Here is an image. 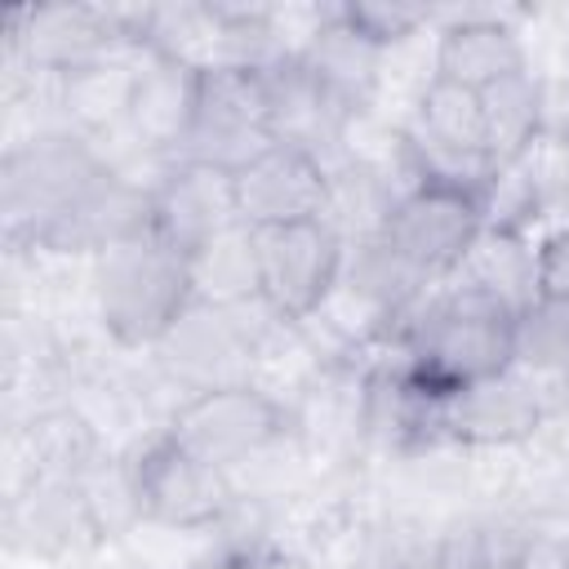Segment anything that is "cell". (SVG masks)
Returning a JSON list of instances; mask_svg holds the SVG:
<instances>
[{"instance_id":"4fadbf2b","label":"cell","mask_w":569,"mask_h":569,"mask_svg":"<svg viewBox=\"0 0 569 569\" xmlns=\"http://www.w3.org/2000/svg\"><path fill=\"white\" fill-rule=\"evenodd\" d=\"M236 182V209L244 227H284L320 218L325 191H329V164L298 147H267L244 169L231 173Z\"/></svg>"},{"instance_id":"3957f363","label":"cell","mask_w":569,"mask_h":569,"mask_svg":"<svg viewBox=\"0 0 569 569\" xmlns=\"http://www.w3.org/2000/svg\"><path fill=\"white\" fill-rule=\"evenodd\" d=\"M191 302V258L156 231H138L93 258V311L124 351H156Z\"/></svg>"},{"instance_id":"5b68a950","label":"cell","mask_w":569,"mask_h":569,"mask_svg":"<svg viewBox=\"0 0 569 569\" xmlns=\"http://www.w3.org/2000/svg\"><path fill=\"white\" fill-rule=\"evenodd\" d=\"M342 267H347V244L325 218L253 231L258 298L276 320L293 329L311 325L329 307V298L338 293Z\"/></svg>"},{"instance_id":"7a4b0ae2","label":"cell","mask_w":569,"mask_h":569,"mask_svg":"<svg viewBox=\"0 0 569 569\" xmlns=\"http://www.w3.org/2000/svg\"><path fill=\"white\" fill-rule=\"evenodd\" d=\"M111 173L116 160L89 133L67 124L13 142L0 164V213L9 244L49 249Z\"/></svg>"},{"instance_id":"6da1fadb","label":"cell","mask_w":569,"mask_h":569,"mask_svg":"<svg viewBox=\"0 0 569 569\" xmlns=\"http://www.w3.org/2000/svg\"><path fill=\"white\" fill-rule=\"evenodd\" d=\"M396 360L436 396L498 378L516 360V311L462 280L436 284L391 338Z\"/></svg>"},{"instance_id":"9c48e42d","label":"cell","mask_w":569,"mask_h":569,"mask_svg":"<svg viewBox=\"0 0 569 569\" xmlns=\"http://www.w3.org/2000/svg\"><path fill=\"white\" fill-rule=\"evenodd\" d=\"M267 84V120H271V142L298 147L316 156L320 164H338L351 156V124L356 107H347L307 62L302 53H280L276 62L258 67Z\"/></svg>"},{"instance_id":"8992f818","label":"cell","mask_w":569,"mask_h":569,"mask_svg":"<svg viewBox=\"0 0 569 569\" xmlns=\"http://www.w3.org/2000/svg\"><path fill=\"white\" fill-rule=\"evenodd\" d=\"M267 147H276V142H271V120H267L262 71L244 67V62L204 67L200 84H196L191 129H187V142L178 156L236 173Z\"/></svg>"},{"instance_id":"7c38bea8","label":"cell","mask_w":569,"mask_h":569,"mask_svg":"<svg viewBox=\"0 0 569 569\" xmlns=\"http://www.w3.org/2000/svg\"><path fill=\"white\" fill-rule=\"evenodd\" d=\"M196 84L200 67L160 53L151 44H138L133 53V93H129V116L124 129L138 151L173 160L187 142L191 111H196Z\"/></svg>"},{"instance_id":"2e32d148","label":"cell","mask_w":569,"mask_h":569,"mask_svg":"<svg viewBox=\"0 0 569 569\" xmlns=\"http://www.w3.org/2000/svg\"><path fill=\"white\" fill-rule=\"evenodd\" d=\"M480 116H485L489 160L493 164L525 160L533 147H542V76L525 67L480 89Z\"/></svg>"},{"instance_id":"e0dca14e","label":"cell","mask_w":569,"mask_h":569,"mask_svg":"<svg viewBox=\"0 0 569 569\" xmlns=\"http://www.w3.org/2000/svg\"><path fill=\"white\" fill-rule=\"evenodd\" d=\"M453 280L485 289L498 302H507L511 311H520L542 293L538 289V244H529V236L485 227V236L476 240V249L467 253V262L458 267Z\"/></svg>"},{"instance_id":"30bf717a","label":"cell","mask_w":569,"mask_h":569,"mask_svg":"<svg viewBox=\"0 0 569 569\" xmlns=\"http://www.w3.org/2000/svg\"><path fill=\"white\" fill-rule=\"evenodd\" d=\"M240 227L236 182L227 169L200 160H169L151 182V231L178 253L196 258L204 244Z\"/></svg>"},{"instance_id":"ac0fdd59","label":"cell","mask_w":569,"mask_h":569,"mask_svg":"<svg viewBox=\"0 0 569 569\" xmlns=\"http://www.w3.org/2000/svg\"><path fill=\"white\" fill-rule=\"evenodd\" d=\"M409 138L427 142V147H445V151H485V116H480V93L462 89L453 80L431 76L418 93L413 120L405 124Z\"/></svg>"},{"instance_id":"5bb4252c","label":"cell","mask_w":569,"mask_h":569,"mask_svg":"<svg viewBox=\"0 0 569 569\" xmlns=\"http://www.w3.org/2000/svg\"><path fill=\"white\" fill-rule=\"evenodd\" d=\"M529 67V49L520 31L507 18L493 13H462L440 27L436 36V71L440 80H453L462 89H489L511 71Z\"/></svg>"},{"instance_id":"9a60e30c","label":"cell","mask_w":569,"mask_h":569,"mask_svg":"<svg viewBox=\"0 0 569 569\" xmlns=\"http://www.w3.org/2000/svg\"><path fill=\"white\" fill-rule=\"evenodd\" d=\"M298 53H302V62H307L347 107L365 111L369 98L378 93L382 58H387V53H382L373 40H365V36L347 22L342 4L316 13V22H311L307 40L298 44Z\"/></svg>"},{"instance_id":"ba28073f","label":"cell","mask_w":569,"mask_h":569,"mask_svg":"<svg viewBox=\"0 0 569 569\" xmlns=\"http://www.w3.org/2000/svg\"><path fill=\"white\" fill-rule=\"evenodd\" d=\"M480 236H485L480 200L449 187H427V182L405 187L382 227V240L436 284L458 276V267L467 262Z\"/></svg>"},{"instance_id":"603a6c76","label":"cell","mask_w":569,"mask_h":569,"mask_svg":"<svg viewBox=\"0 0 569 569\" xmlns=\"http://www.w3.org/2000/svg\"><path fill=\"white\" fill-rule=\"evenodd\" d=\"M551 147H556V151H560V156H565V164H569V129H565V133H560V138H556V142H551Z\"/></svg>"},{"instance_id":"277c9868","label":"cell","mask_w":569,"mask_h":569,"mask_svg":"<svg viewBox=\"0 0 569 569\" xmlns=\"http://www.w3.org/2000/svg\"><path fill=\"white\" fill-rule=\"evenodd\" d=\"M164 431L196 458L236 476L240 467L262 462L271 449L284 445V436L293 431V413L276 391L258 382H231L173 405Z\"/></svg>"},{"instance_id":"7402d4cb","label":"cell","mask_w":569,"mask_h":569,"mask_svg":"<svg viewBox=\"0 0 569 569\" xmlns=\"http://www.w3.org/2000/svg\"><path fill=\"white\" fill-rule=\"evenodd\" d=\"M538 289L569 298V222L538 240Z\"/></svg>"},{"instance_id":"8fae6325","label":"cell","mask_w":569,"mask_h":569,"mask_svg":"<svg viewBox=\"0 0 569 569\" xmlns=\"http://www.w3.org/2000/svg\"><path fill=\"white\" fill-rule=\"evenodd\" d=\"M547 422V396L533 378L520 369H507L498 378H485L476 387H462L445 400V445L462 449H511L533 440V431Z\"/></svg>"},{"instance_id":"52a82bcc","label":"cell","mask_w":569,"mask_h":569,"mask_svg":"<svg viewBox=\"0 0 569 569\" xmlns=\"http://www.w3.org/2000/svg\"><path fill=\"white\" fill-rule=\"evenodd\" d=\"M133 489L142 507V525L160 529H213L240 502V485L231 471L196 458L169 431H156L133 458Z\"/></svg>"},{"instance_id":"d6986e66","label":"cell","mask_w":569,"mask_h":569,"mask_svg":"<svg viewBox=\"0 0 569 569\" xmlns=\"http://www.w3.org/2000/svg\"><path fill=\"white\" fill-rule=\"evenodd\" d=\"M525 378L538 387L569 382V298L538 293L529 307L516 311V360Z\"/></svg>"},{"instance_id":"44dd1931","label":"cell","mask_w":569,"mask_h":569,"mask_svg":"<svg viewBox=\"0 0 569 569\" xmlns=\"http://www.w3.org/2000/svg\"><path fill=\"white\" fill-rule=\"evenodd\" d=\"M342 13L382 53H391L396 44H405L409 36H418V27L431 22V9L427 4H396V0H351V4H342Z\"/></svg>"},{"instance_id":"ffe728a7","label":"cell","mask_w":569,"mask_h":569,"mask_svg":"<svg viewBox=\"0 0 569 569\" xmlns=\"http://www.w3.org/2000/svg\"><path fill=\"white\" fill-rule=\"evenodd\" d=\"M191 280H196V298L204 302H249L258 298V271H253V231L240 222L227 236H218L213 244H204L191 258Z\"/></svg>"}]
</instances>
